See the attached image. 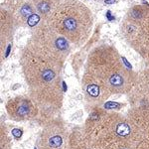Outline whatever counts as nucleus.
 Segmentation results:
<instances>
[{
	"mask_svg": "<svg viewBox=\"0 0 149 149\" xmlns=\"http://www.w3.org/2000/svg\"><path fill=\"white\" fill-rule=\"evenodd\" d=\"M70 149H96L88 139L84 131H75L71 134Z\"/></svg>",
	"mask_w": 149,
	"mask_h": 149,
	"instance_id": "nucleus-12",
	"label": "nucleus"
},
{
	"mask_svg": "<svg viewBox=\"0 0 149 149\" xmlns=\"http://www.w3.org/2000/svg\"><path fill=\"white\" fill-rule=\"evenodd\" d=\"M34 9L36 10L38 15L45 21L53 12L55 7L60 2V0H30Z\"/></svg>",
	"mask_w": 149,
	"mask_h": 149,
	"instance_id": "nucleus-11",
	"label": "nucleus"
},
{
	"mask_svg": "<svg viewBox=\"0 0 149 149\" xmlns=\"http://www.w3.org/2000/svg\"><path fill=\"white\" fill-rule=\"evenodd\" d=\"M3 6L12 12L17 28H31L35 29L44 20L38 15L30 0H10V3H3Z\"/></svg>",
	"mask_w": 149,
	"mask_h": 149,
	"instance_id": "nucleus-8",
	"label": "nucleus"
},
{
	"mask_svg": "<svg viewBox=\"0 0 149 149\" xmlns=\"http://www.w3.org/2000/svg\"><path fill=\"white\" fill-rule=\"evenodd\" d=\"M68 128L61 120L52 118L45 124L38 139V149H70Z\"/></svg>",
	"mask_w": 149,
	"mask_h": 149,
	"instance_id": "nucleus-7",
	"label": "nucleus"
},
{
	"mask_svg": "<svg viewBox=\"0 0 149 149\" xmlns=\"http://www.w3.org/2000/svg\"><path fill=\"white\" fill-rule=\"evenodd\" d=\"M136 149H149V139H144L140 142Z\"/></svg>",
	"mask_w": 149,
	"mask_h": 149,
	"instance_id": "nucleus-13",
	"label": "nucleus"
},
{
	"mask_svg": "<svg viewBox=\"0 0 149 149\" xmlns=\"http://www.w3.org/2000/svg\"><path fill=\"white\" fill-rule=\"evenodd\" d=\"M0 44L1 51L12 40L15 29L17 28L13 14L8 8L1 4L0 9Z\"/></svg>",
	"mask_w": 149,
	"mask_h": 149,
	"instance_id": "nucleus-10",
	"label": "nucleus"
},
{
	"mask_svg": "<svg viewBox=\"0 0 149 149\" xmlns=\"http://www.w3.org/2000/svg\"><path fill=\"white\" fill-rule=\"evenodd\" d=\"M99 1H102V0H99Z\"/></svg>",
	"mask_w": 149,
	"mask_h": 149,
	"instance_id": "nucleus-14",
	"label": "nucleus"
},
{
	"mask_svg": "<svg viewBox=\"0 0 149 149\" xmlns=\"http://www.w3.org/2000/svg\"><path fill=\"white\" fill-rule=\"evenodd\" d=\"M122 38L146 60L149 57V5L136 4L126 11L120 23Z\"/></svg>",
	"mask_w": 149,
	"mask_h": 149,
	"instance_id": "nucleus-5",
	"label": "nucleus"
},
{
	"mask_svg": "<svg viewBox=\"0 0 149 149\" xmlns=\"http://www.w3.org/2000/svg\"><path fill=\"white\" fill-rule=\"evenodd\" d=\"M137 80V75L125 66L117 50L100 44L88 56L81 83L86 100L99 106L112 95L131 91Z\"/></svg>",
	"mask_w": 149,
	"mask_h": 149,
	"instance_id": "nucleus-1",
	"label": "nucleus"
},
{
	"mask_svg": "<svg viewBox=\"0 0 149 149\" xmlns=\"http://www.w3.org/2000/svg\"><path fill=\"white\" fill-rule=\"evenodd\" d=\"M6 110L10 119L15 121L30 120L36 117L39 109L32 99L26 96H16L6 104Z\"/></svg>",
	"mask_w": 149,
	"mask_h": 149,
	"instance_id": "nucleus-9",
	"label": "nucleus"
},
{
	"mask_svg": "<svg viewBox=\"0 0 149 149\" xmlns=\"http://www.w3.org/2000/svg\"><path fill=\"white\" fill-rule=\"evenodd\" d=\"M29 40L50 54L54 55L64 63L72 51V44L65 37L54 31L45 21L33 30Z\"/></svg>",
	"mask_w": 149,
	"mask_h": 149,
	"instance_id": "nucleus-6",
	"label": "nucleus"
},
{
	"mask_svg": "<svg viewBox=\"0 0 149 149\" xmlns=\"http://www.w3.org/2000/svg\"><path fill=\"white\" fill-rule=\"evenodd\" d=\"M84 133L96 149H136L145 138L129 115L100 109L90 114Z\"/></svg>",
	"mask_w": 149,
	"mask_h": 149,
	"instance_id": "nucleus-3",
	"label": "nucleus"
},
{
	"mask_svg": "<svg viewBox=\"0 0 149 149\" xmlns=\"http://www.w3.org/2000/svg\"><path fill=\"white\" fill-rule=\"evenodd\" d=\"M45 22L72 45L81 46L90 38L94 17L81 0H60Z\"/></svg>",
	"mask_w": 149,
	"mask_h": 149,
	"instance_id": "nucleus-4",
	"label": "nucleus"
},
{
	"mask_svg": "<svg viewBox=\"0 0 149 149\" xmlns=\"http://www.w3.org/2000/svg\"><path fill=\"white\" fill-rule=\"evenodd\" d=\"M29 95L39 110L54 114L62 105L61 72L64 62L28 41L20 57Z\"/></svg>",
	"mask_w": 149,
	"mask_h": 149,
	"instance_id": "nucleus-2",
	"label": "nucleus"
}]
</instances>
